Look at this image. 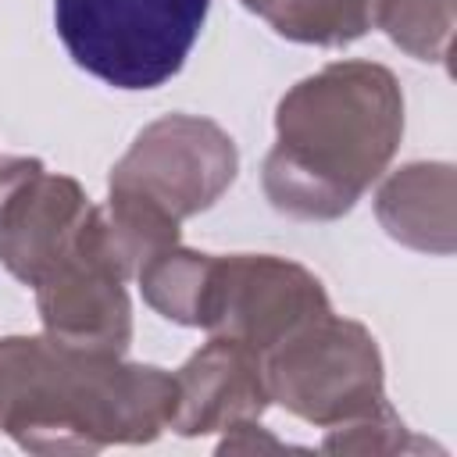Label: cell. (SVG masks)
<instances>
[{"label": "cell", "instance_id": "277c9868", "mask_svg": "<svg viewBox=\"0 0 457 457\" xmlns=\"http://www.w3.org/2000/svg\"><path fill=\"white\" fill-rule=\"evenodd\" d=\"M211 0H54L79 68L118 89H154L189 57Z\"/></svg>", "mask_w": 457, "mask_h": 457}, {"label": "cell", "instance_id": "5bb4252c", "mask_svg": "<svg viewBox=\"0 0 457 457\" xmlns=\"http://www.w3.org/2000/svg\"><path fill=\"white\" fill-rule=\"evenodd\" d=\"M253 453V450H286V443L271 439L264 428H257V421H243V425H232L228 436L221 439L218 453Z\"/></svg>", "mask_w": 457, "mask_h": 457}, {"label": "cell", "instance_id": "ba28073f", "mask_svg": "<svg viewBox=\"0 0 457 457\" xmlns=\"http://www.w3.org/2000/svg\"><path fill=\"white\" fill-rule=\"evenodd\" d=\"M82 189L46 171L39 161H7L0 182V261L11 275L36 286L96 218Z\"/></svg>", "mask_w": 457, "mask_h": 457}, {"label": "cell", "instance_id": "8fae6325", "mask_svg": "<svg viewBox=\"0 0 457 457\" xmlns=\"http://www.w3.org/2000/svg\"><path fill=\"white\" fill-rule=\"evenodd\" d=\"M278 36L318 46H343L375 21V0H243Z\"/></svg>", "mask_w": 457, "mask_h": 457}, {"label": "cell", "instance_id": "5b68a950", "mask_svg": "<svg viewBox=\"0 0 457 457\" xmlns=\"http://www.w3.org/2000/svg\"><path fill=\"white\" fill-rule=\"evenodd\" d=\"M261 361L268 396L311 425H346L386 403L375 339L357 321L332 318V311L271 346Z\"/></svg>", "mask_w": 457, "mask_h": 457}, {"label": "cell", "instance_id": "52a82bcc", "mask_svg": "<svg viewBox=\"0 0 457 457\" xmlns=\"http://www.w3.org/2000/svg\"><path fill=\"white\" fill-rule=\"evenodd\" d=\"M125 278V264L100 211L75 246L36 282L46 336L82 350L121 353L132 339V307L121 286Z\"/></svg>", "mask_w": 457, "mask_h": 457}, {"label": "cell", "instance_id": "7a4b0ae2", "mask_svg": "<svg viewBox=\"0 0 457 457\" xmlns=\"http://www.w3.org/2000/svg\"><path fill=\"white\" fill-rule=\"evenodd\" d=\"M275 132L268 200L293 218H339L386 171L403 132V96L382 64L339 61L282 96Z\"/></svg>", "mask_w": 457, "mask_h": 457}, {"label": "cell", "instance_id": "7c38bea8", "mask_svg": "<svg viewBox=\"0 0 457 457\" xmlns=\"http://www.w3.org/2000/svg\"><path fill=\"white\" fill-rule=\"evenodd\" d=\"M375 21L396 46L421 61L450 57L453 0H375Z\"/></svg>", "mask_w": 457, "mask_h": 457}, {"label": "cell", "instance_id": "3957f363", "mask_svg": "<svg viewBox=\"0 0 457 457\" xmlns=\"http://www.w3.org/2000/svg\"><path fill=\"white\" fill-rule=\"evenodd\" d=\"M236 179V146L207 118L168 114L146 125L111 171L104 211L125 275L179 243V221L211 207Z\"/></svg>", "mask_w": 457, "mask_h": 457}, {"label": "cell", "instance_id": "6da1fadb", "mask_svg": "<svg viewBox=\"0 0 457 457\" xmlns=\"http://www.w3.org/2000/svg\"><path fill=\"white\" fill-rule=\"evenodd\" d=\"M175 375L54 336L0 339V428L32 453L150 443L175 418Z\"/></svg>", "mask_w": 457, "mask_h": 457}, {"label": "cell", "instance_id": "9c48e42d", "mask_svg": "<svg viewBox=\"0 0 457 457\" xmlns=\"http://www.w3.org/2000/svg\"><path fill=\"white\" fill-rule=\"evenodd\" d=\"M175 389L171 428L182 436L228 432L232 425L257 421L271 403L261 353L221 336H211V343L186 361Z\"/></svg>", "mask_w": 457, "mask_h": 457}, {"label": "cell", "instance_id": "8992f818", "mask_svg": "<svg viewBox=\"0 0 457 457\" xmlns=\"http://www.w3.org/2000/svg\"><path fill=\"white\" fill-rule=\"evenodd\" d=\"M321 314H328V296L307 268L268 253H207L189 325H204L211 336L236 339L264 357Z\"/></svg>", "mask_w": 457, "mask_h": 457}, {"label": "cell", "instance_id": "4fadbf2b", "mask_svg": "<svg viewBox=\"0 0 457 457\" xmlns=\"http://www.w3.org/2000/svg\"><path fill=\"white\" fill-rule=\"evenodd\" d=\"M321 450L328 453H407V450H428V443L414 439L407 432V425L393 414L389 403H382L378 411L346 421V425H332Z\"/></svg>", "mask_w": 457, "mask_h": 457}, {"label": "cell", "instance_id": "30bf717a", "mask_svg": "<svg viewBox=\"0 0 457 457\" xmlns=\"http://www.w3.org/2000/svg\"><path fill=\"white\" fill-rule=\"evenodd\" d=\"M378 221L407 246L450 253L453 250V168L411 164L378 189Z\"/></svg>", "mask_w": 457, "mask_h": 457}, {"label": "cell", "instance_id": "9a60e30c", "mask_svg": "<svg viewBox=\"0 0 457 457\" xmlns=\"http://www.w3.org/2000/svg\"><path fill=\"white\" fill-rule=\"evenodd\" d=\"M4 175H7V161H0V182H4Z\"/></svg>", "mask_w": 457, "mask_h": 457}]
</instances>
